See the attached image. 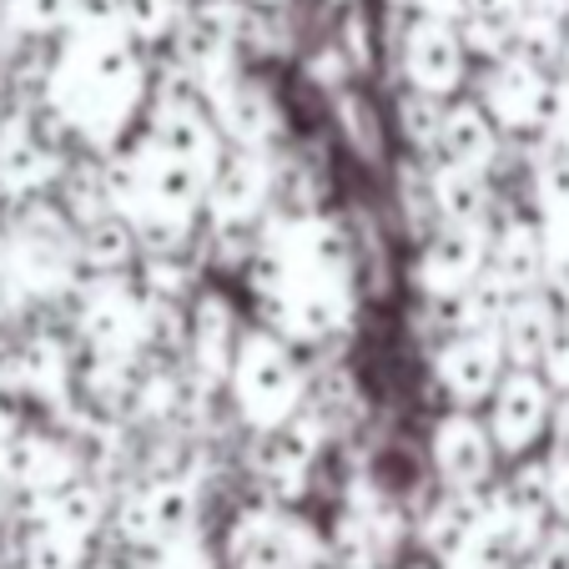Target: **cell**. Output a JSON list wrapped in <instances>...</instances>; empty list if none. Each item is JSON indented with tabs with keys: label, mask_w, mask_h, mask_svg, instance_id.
I'll list each match as a JSON object with an SVG mask.
<instances>
[{
	"label": "cell",
	"mask_w": 569,
	"mask_h": 569,
	"mask_svg": "<svg viewBox=\"0 0 569 569\" xmlns=\"http://www.w3.org/2000/svg\"><path fill=\"white\" fill-rule=\"evenodd\" d=\"M505 373H509V358H505V343H499V328L449 338V343L423 353V388L433 398V413L439 409L483 413V403L495 398Z\"/></svg>",
	"instance_id": "5b68a950"
},
{
	"label": "cell",
	"mask_w": 569,
	"mask_h": 569,
	"mask_svg": "<svg viewBox=\"0 0 569 569\" xmlns=\"http://www.w3.org/2000/svg\"><path fill=\"white\" fill-rule=\"evenodd\" d=\"M187 6L192 0H117V21L141 51H157V46H172Z\"/></svg>",
	"instance_id": "2e32d148"
},
{
	"label": "cell",
	"mask_w": 569,
	"mask_h": 569,
	"mask_svg": "<svg viewBox=\"0 0 569 569\" xmlns=\"http://www.w3.org/2000/svg\"><path fill=\"white\" fill-rule=\"evenodd\" d=\"M248 16H282V11H292V0H237Z\"/></svg>",
	"instance_id": "d6986e66"
},
{
	"label": "cell",
	"mask_w": 569,
	"mask_h": 569,
	"mask_svg": "<svg viewBox=\"0 0 569 569\" xmlns=\"http://www.w3.org/2000/svg\"><path fill=\"white\" fill-rule=\"evenodd\" d=\"M312 373H318V363L302 348H292L288 338H278L262 322H248L222 393L232 429L242 439H258V433H272L288 419H298L312 398Z\"/></svg>",
	"instance_id": "6da1fadb"
},
{
	"label": "cell",
	"mask_w": 569,
	"mask_h": 569,
	"mask_svg": "<svg viewBox=\"0 0 569 569\" xmlns=\"http://www.w3.org/2000/svg\"><path fill=\"white\" fill-rule=\"evenodd\" d=\"M423 197H429L433 227H479V232H489V222L505 207V182L479 172H453V167H423Z\"/></svg>",
	"instance_id": "7c38bea8"
},
{
	"label": "cell",
	"mask_w": 569,
	"mask_h": 569,
	"mask_svg": "<svg viewBox=\"0 0 569 569\" xmlns=\"http://www.w3.org/2000/svg\"><path fill=\"white\" fill-rule=\"evenodd\" d=\"M559 328H565V308H559L545 288L515 298L505 308V318H499V343H505L509 368L545 373L549 353H555V343H559Z\"/></svg>",
	"instance_id": "4fadbf2b"
},
{
	"label": "cell",
	"mask_w": 569,
	"mask_h": 569,
	"mask_svg": "<svg viewBox=\"0 0 569 569\" xmlns=\"http://www.w3.org/2000/svg\"><path fill=\"white\" fill-rule=\"evenodd\" d=\"M328 127H333V147L353 167H363V172H393V161H398L393 117H388V101H378L368 87H353L328 101Z\"/></svg>",
	"instance_id": "8fae6325"
},
{
	"label": "cell",
	"mask_w": 569,
	"mask_h": 569,
	"mask_svg": "<svg viewBox=\"0 0 569 569\" xmlns=\"http://www.w3.org/2000/svg\"><path fill=\"white\" fill-rule=\"evenodd\" d=\"M278 207V151L227 147L207 177V232H262Z\"/></svg>",
	"instance_id": "8992f818"
},
{
	"label": "cell",
	"mask_w": 569,
	"mask_h": 569,
	"mask_svg": "<svg viewBox=\"0 0 569 569\" xmlns=\"http://www.w3.org/2000/svg\"><path fill=\"white\" fill-rule=\"evenodd\" d=\"M545 378L555 383L559 398H569V312H565V328H559L555 353H549V363H545Z\"/></svg>",
	"instance_id": "e0dca14e"
},
{
	"label": "cell",
	"mask_w": 569,
	"mask_h": 569,
	"mask_svg": "<svg viewBox=\"0 0 569 569\" xmlns=\"http://www.w3.org/2000/svg\"><path fill=\"white\" fill-rule=\"evenodd\" d=\"M76 262L87 282H111V278H137L141 268V237L121 212H107L97 222L76 227Z\"/></svg>",
	"instance_id": "5bb4252c"
},
{
	"label": "cell",
	"mask_w": 569,
	"mask_h": 569,
	"mask_svg": "<svg viewBox=\"0 0 569 569\" xmlns=\"http://www.w3.org/2000/svg\"><path fill=\"white\" fill-rule=\"evenodd\" d=\"M423 443V463H429L433 483L443 495H463V499H483L505 473V459L495 449V433L483 423V413L473 409H439L429 413L419 433Z\"/></svg>",
	"instance_id": "3957f363"
},
{
	"label": "cell",
	"mask_w": 569,
	"mask_h": 569,
	"mask_svg": "<svg viewBox=\"0 0 569 569\" xmlns=\"http://www.w3.org/2000/svg\"><path fill=\"white\" fill-rule=\"evenodd\" d=\"M0 16L21 46H61L81 26V0H0Z\"/></svg>",
	"instance_id": "9a60e30c"
},
{
	"label": "cell",
	"mask_w": 569,
	"mask_h": 569,
	"mask_svg": "<svg viewBox=\"0 0 569 569\" xmlns=\"http://www.w3.org/2000/svg\"><path fill=\"white\" fill-rule=\"evenodd\" d=\"M509 141L505 131L495 127V117L479 107V97H459L443 107L439 137H433V151L423 167H453V172H479V177H509Z\"/></svg>",
	"instance_id": "30bf717a"
},
{
	"label": "cell",
	"mask_w": 569,
	"mask_h": 569,
	"mask_svg": "<svg viewBox=\"0 0 569 569\" xmlns=\"http://www.w3.org/2000/svg\"><path fill=\"white\" fill-rule=\"evenodd\" d=\"M555 137L569 147V76H565V101H559V127H555Z\"/></svg>",
	"instance_id": "ffe728a7"
},
{
	"label": "cell",
	"mask_w": 569,
	"mask_h": 569,
	"mask_svg": "<svg viewBox=\"0 0 569 569\" xmlns=\"http://www.w3.org/2000/svg\"><path fill=\"white\" fill-rule=\"evenodd\" d=\"M473 97L495 117L509 147L529 151L535 141L555 137L559 127V101H565V76L529 66L525 56H505L495 66H479L473 76Z\"/></svg>",
	"instance_id": "7a4b0ae2"
},
{
	"label": "cell",
	"mask_w": 569,
	"mask_h": 569,
	"mask_svg": "<svg viewBox=\"0 0 569 569\" xmlns=\"http://www.w3.org/2000/svg\"><path fill=\"white\" fill-rule=\"evenodd\" d=\"M318 6H328V11L348 16V11H358V6H363V0H318Z\"/></svg>",
	"instance_id": "44dd1931"
},
{
	"label": "cell",
	"mask_w": 569,
	"mask_h": 569,
	"mask_svg": "<svg viewBox=\"0 0 569 569\" xmlns=\"http://www.w3.org/2000/svg\"><path fill=\"white\" fill-rule=\"evenodd\" d=\"M545 248L549 227L535 217L525 197L505 192V207L489 222V258H483V282L505 298H525V292L545 288Z\"/></svg>",
	"instance_id": "9c48e42d"
},
{
	"label": "cell",
	"mask_w": 569,
	"mask_h": 569,
	"mask_svg": "<svg viewBox=\"0 0 569 569\" xmlns=\"http://www.w3.org/2000/svg\"><path fill=\"white\" fill-rule=\"evenodd\" d=\"M388 66H393L398 87L419 91V97H429V101L469 97L473 76H479V66H473L469 41H463L459 26L419 21V16H413V21L403 26V36L393 41V61Z\"/></svg>",
	"instance_id": "277c9868"
},
{
	"label": "cell",
	"mask_w": 569,
	"mask_h": 569,
	"mask_svg": "<svg viewBox=\"0 0 569 569\" xmlns=\"http://www.w3.org/2000/svg\"><path fill=\"white\" fill-rule=\"evenodd\" d=\"M489 258V232L479 227H433L419 242H409L403 258V282L409 298H459L473 292Z\"/></svg>",
	"instance_id": "ba28073f"
},
{
	"label": "cell",
	"mask_w": 569,
	"mask_h": 569,
	"mask_svg": "<svg viewBox=\"0 0 569 569\" xmlns=\"http://www.w3.org/2000/svg\"><path fill=\"white\" fill-rule=\"evenodd\" d=\"M419 21H443V26H463V0H409Z\"/></svg>",
	"instance_id": "ac0fdd59"
},
{
	"label": "cell",
	"mask_w": 569,
	"mask_h": 569,
	"mask_svg": "<svg viewBox=\"0 0 569 569\" xmlns=\"http://www.w3.org/2000/svg\"><path fill=\"white\" fill-rule=\"evenodd\" d=\"M483 423L495 433L499 459L525 463L535 453H545L555 443V423H559V393L545 373H525V368H509L505 383L495 388V398L483 403Z\"/></svg>",
	"instance_id": "52a82bcc"
}]
</instances>
